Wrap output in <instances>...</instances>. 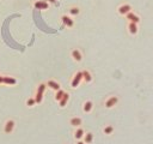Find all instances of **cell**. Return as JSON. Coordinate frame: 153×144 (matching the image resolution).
Masks as SVG:
<instances>
[{
  "label": "cell",
  "instance_id": "obj_15",
  "mask_svg": "<svg viewBox=\"0 0 153 144\" xmlns=\"http://www.w3.org/2000/svg\"><path fill=\"white\" fill-rule=\"evenodd\" d=\"M92 107H93L92 102H91V101H86L84 103V112L85 113H90L91 111H92Z\"/></svg>",
  "mask_w": 153,
  "mask_h": 144
},
{
  "label": "cell",
  "instance_id": "obj_6",
  "mask_svg": "<svg viewBox=\"0 0 153 144\" xmlns=\"http://www.w3.org/2000/svg\"><path fill=\"white\" fill-rule=\"evenodd\" d=\"M126 17H127V19L129 22H132V23H139L140 22V17L138 16V15H135V13H133V12H128L127 15H126Z\"/></svg>",
  "mask_w": 153,
  "mask_h": 144
},
{
  "label": "cell",
  "instance_id": "obj_7",
  "mask_svg": "<svg viewBox=\"0 0 153 144\" xmlns=\"http://www.w3.org/2000/svg\"><path fill=\"white\" fill-rule=\"evenodd\" d=\"M61 21H62L64 25L67 26V28H72L74 25L73 19L71 18V17H68V16H62V17H61Z\"/></svg>",
  "mask_w": 153,
  "mask_h": 144
},
{
  "label": "cell",
  "instance_id": "obj_22",
  "mask_svg": "<svg viewBox=\"0 0 153 144\" xmlns=\"http://www.w3.org/2000/svg\"><path fill=\"white\" fill-rule=\"evenodd\" d=\"M35 104H36L35 97H31V99H29V100L26 101V106H28V107H34Z\"/></svg>",
  "mask_w": 153,
  "mask_h": 144
},
{
  "label": "cell",
  "instance_id": "obj_11",
  "mask_svg": "<svg viewBox=\"0 0 153 144\" xmlns=\"http://www.w3.org/2000/svg\"><path fill=\"white\" fill-rule=\"evenodd\" d=\"M68 100H69V94L65 93V94H64V96H62V97H61V100L59 101L60 107H65V106L67 104V102H68Z\"/></svg>",
  "mask_w": 153,
  "mask_h": 144
},
{
  "label": "cell",
  "instance_id": "obj_12",
  "mask_svg": "<svg viewBox=\"0 0 153 144\" xmlns=\"http://www.w3.org/2000/svg\"><path fill=\"white\" fill-rule=\"evenodd\" d=\"M3 83L8 84V85H15L17 83V81H16V78H13V77H3Z\"/></svg>",
  "mask_w": 153,
  "mask_h": 144
},
{
  "label": "cell",
  "instance_id": "obj_3",
  "mask_svg": "<svg viewBox=\"0 0 153 144\" xmlns=\"http://www.w3.org/2000/svg\"><path fill=\"white\" fill-rule=\"evenodd\" d=\"M83 81V71H80V72H77L75 76H74V78L72 81V83H71V85H72V88H77V86H79L80 82Z\"/></svg>",
  "mask_w": 153,
  "mask_h": 144
},
{
  "label": "cell",
  "instance_id": "obj_13",
  "mask_svg": "<svg viewBox=\"0 0 153 144\" xmlns=\"http://www.w3.org/2000/svg\"><path fill=\"white\" fill-rule=\"evenodd\" d=\"M72 58L75 61H81V59H83V55H81V53L78 49H73L72 51Z\"/></svg>",
  "mask_w": 153,
  "mask_h": 144
},
{
  "label": "cell",
  "instance_id": "obj_9",
  "mask_svg": "<svg viewBox=\"0 0 153 144\" xmlns=\"http://www.w3.org/2000/svg\"><path fill=\"white\" fill-rule=\"evenodd\" d=\"M47 86H49L50 89H53V90H55V91H57L59 89H61V88H60V84H59L57 82H55V81H48V82H47Z\"/></svg>",
  "mask_w": 153,
  "mask_h": 144
},
{
  "label": "cell",
  "instance_id": "obj_2",
  "mask_svg": "<svg viewBox=\"0 0 153 144\" xmlns=\"http://www.w3.org/2000/svg\"><path fill=\"white\" fill-rule=\"evenodd\" d=\"M34 7L36 10H47L49 7V3L47 0H37L34 3Z\"/></svg>",
  "mask_w": 153,
  "mask_h": 144
},
{
  "label": "cell",
  "instance_id": "obj_23",
  "mask_svg": "<svg viewBox=\"0 0 153 144\" xmlns=\"http://www.w3.org/2000/svg\"><path fill=\"white\" fill-rule=\"evenodd\" d=\"M47 1H48V3H50V4H55V3L57 1V0H47Z\"/></svg>",
  "mask_w": 153,
  "mask_h": 144
},
{
  "label": "cell",
  "instance_id": "obj_17",
  "mask_svg": "<svg viewBox=\"0 0 153 144\" xmlns=\"http://www.w3.org/2000/svg\"><path fill=\"white\" fill-rule=\"evenodd\" d=\"M74 137H75L77 139L83 138V137H84V130L81 129V127H78L77 131H75V133H74Z\"/></svg>",
  "mask_w": 153,
  "mask_h": 144
},
{
  "label": "cell",
  "instance_id": "obj_21",
  "mask_svg": "<svg viewBox=\"0 0 153 144\" xmlns=\"http://www.w3.org/2000/svg\"><path fill=\"white\" fill-rule=\"evenodd\" d=\"M103 131H104V133H105V134H111V133L114 132V127L111 126V125H108V126H105V127H104V130H103Z\"/></svg>",
  "mask_w": 153,
  "mask_h": 144
},
{
  "label": "cell",
  "instance_id": "obj_25",
  "mask_svg": "<svg viewBox=\"0 0 153 144\" xmlns=\"http://www.w3.org/2000/svg\"><path fill=\"white\" fill-rule=\"evenodd\" d=\"M3 83V76H0V84Z\"/></svg>",
  "mask_w": 153,
  "mask_h": 144
},
{
  "label": "cell",
  "instance_id": "obj_10",
  "mask_svg": "<svg viewBox=\"0 0 153 144\" xmlns=\"http://www.w3.org/2000/svg\"><path fill=\"white\" fill-rule=\"evenodd\" d=\"M128 30H129V33H130L132 35H135V34L138 33V24H136V23L129 22V24H128Z\"/></svg>",
  "mask_w": 153,
  "mask_h": 144
},
{
  "label": "cell",
  "instance_id": "obj_20",
  "mask_svg": "<svg viewBox=\"0 0 153 144\" xmlns=\"http://www.w3.org/2000/svg\"><path fill=\"white\" fill-rule=\"evenodd\" d=\"M64 94H65V91H64L62 89H59V90L56 91V94H55V100L59 102V101L61 100V97L64 96Z\"/></svg>",
  "mask_w": 153,
  "mask_h": 144
},
{
  "label": "cell",
  "instance_id": "obj_24",
  "mask_svg": "<svg viewBox=\"0 0 153 144\" xmlns=\"http://www.w3.org/2000/svg\"><path fill=\"white\" fill-rule=\"evenodd\" d=\"M77 144H85V142H81V141H79Z\"/></svg>",
  "mask_w": 153,
  "mask_h": 144
},
{
  "label": "cell",
  "instance_id": "obj_8",
  "mask_svg": "<svg viewBox=\"0 0 153 144\" xmlns=\"http://www.w3.org/2000/svg\"><path fill=\"white\" fill-rule=\"evenodd\" d=\"M13 129H15V121H13V120L6 121L5 127H4V131H5L6 133H11V132L13 131Z\"/></svg>",
  "mask_w": 153,
  "mask_h": 144
},
{
  "label": "cell",
  "instance_id": "obj_1",
  "mask_svg": "<svg viewBox=\"0 0 153 144\" xmlns=\"http://www.w3.org/2000/svg\"><path fill=\"white\" fill-rule=\"evenodd\" d=\"M47 88V84H41L37 89V93H36V96H35V101L36 103H41L43 100V94H44V90Z\"/></svg>",
  "mask_w": 153,
  "mask_h": 144
},
{
  "label": "cell",
  "instance_id": "obj_16",
  "mask_svg": "<svg viewBox=\"0 0 153 144\" xmlns=\"http://www.w3.org/2000/svg\"><path fill=\"white\" fill-rule=\"evenodd\" d=\"M92 141H93V134L91 133V132L86 133V134H85V137H84V142H85V144L92 143Z\"/></svg>",
  "mask_w": 153,
  "mask_h": 144
},
{
  "label": "cell",
  "instance_id": "obj_18",
  "mask_svg": "<svg viewBox=\"0 0 153 144\" xmlns=\"http://www.w3.org/2000/svg\"><path fill=\"white\" fill-rule=\"evenodd\" d=\"M83 79L89 83V82L92 81V76H91V73L89 71H83Z\"/></svg>",
  "mask_w": 153,
  "mask_h": 144
},
{
  "label": "cell",
  "instance_id": "obj_14",
  "mask_svg": "<svg viewBox=\"0 0 153 144\" xmlns=\"http://www.w3.org/2000/svg\"><path fill=\"white\" fill-rule=\"evenodd\" d=\"M69 124L72 125V126H74V127H79L80 125H81V119H80V118H78V117L72 118V119L69 120Z\"/></svg>",
  "mask_w": 153,
  "mask_h": 144
},
{
  "label": "cell",
  "instance_id": "obj_4",
  "mask_svg": "<svg viewBox=\"0 0 153 144\" xmlns=\"http://www.w3.org/2000/svg\"><path fill=\"white\" fill-rule=\"evenodd\" d=\"M117 102H118V97H117V96H111V97H109L105 101V107L107 108H113L115 104H117Z\"/></svg>",
  "mask_w": 153,
  "mask_h": 144
},
{
  "label": "cell",
  "instance_id": "obj_19",
  "mask_svg": "<svg viewBox=\"0 0 153 144\" xmlns=\"http://www.w3.org/2000/svg\"><path fill=\"white\" fill-rule=\"evenodd\" d=\"M79 13H80L79 7L73 6V7H71V8H69V15H72V16H78Z\"/></svg>",
  "mask_w": 153,
  "mask_h": 144
},
{
  "label": "cell",
  "instance_id": "obj_5",
  "mask_svg": "<svg viewBox=\"0 0 153 144\" xmlns=\"http://www.w3.org/2000/svg\"><path fill=\"white\" fill-rule=\"evenodd\" d=\"M132 11V6L130 5H128V4H123V5H121L120 7H118V13L120 15H122V16H126L128 12H130Z\"/></svg>",
  "mask_w": 153,
  "mask_h": 144
}]
</instances>
